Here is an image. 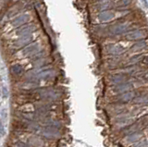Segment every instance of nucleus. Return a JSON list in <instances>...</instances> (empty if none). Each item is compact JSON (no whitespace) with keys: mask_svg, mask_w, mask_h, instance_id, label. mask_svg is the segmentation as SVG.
Segmentation results:
<instances>
[{"mask_svg":"<svg viewBox=\"0 0 148 147\" xmlns=\"http://www.w3.org/2000/svg\"><path fill=\"white\" fill-rule=\"evenodd\" d=\"M131 4V0H119L118 5L119 7H126Z\"/></svg>","mask_w":148,"mask_h":147,"instance_id":"nucleus-10","label":"nucleus"},{"mask_svg":"<svg viewBox=\"0 0 148 147\" xmlns=\"http://www.w3.org/2000/svg\"><path fill=\"white\" fill-rule=\"evenodd\" d=\"M11 70L13 71V73H15V74H20V73L22 71V68L20 65H15L11 68Z\"/></svg>","mask_w":148,"mask_h":147,"instance_id":"nucleus-9","label":"nucleus"},{"mask_svg":"<svg viewBox=\"0 0 148 147\" xmlns=\"http://www.w3.org/2000/svg\"><path fill=\"white\" fill-rule=\"evenodd\" d=\"M114 18V13L110 12V11H104L101 12L98 15V20L102 22L105 21H109Z\"/></svg>","mask_w":148,"mask_h":147,"instance_id":"nucleus-4","label":"nucleus"},{"mask_svg":"<svg viewBox=\"0 0 148 147\" xmlns=\"http://www.w3.org/2000/svg\"><path fill=\"white\" fill-rule=\"evenodd\" d=\"M123 46L120 44H110L108 46V51L113 55H119L123 52Z\"/></svg>","mask_w":148,"mask_h":147,"instance_id":"nucleus-3","label":"nucleus"},{"mask_svg":"<svg viewBox=\"0 0 148 147\" xmlns=\"http://www.w3.org/2000/svg\"><path fill=\"white\" fill-rule=\"evenodd\" d=\"M143 37V34L141 31H132L128 34H126V39L127 40H137Z\"/></svg>","mask_w":148,"mask_h":147,"instance_id":"nucleus-7","label":"nucleus"},{"mask_svg":"<svg viewBox=\"0 0 148 147\" xmlns=\"http://www.w3.org/2000/svg\"><path fill=\"white\" fill-rule=\"evenodd\" d=\"M127 30H128L127 25H118L111 30V33L113 34H121L124 33V31H126Z\"/></svg>","mask_w":148,"mask_h":147,"instance_id":"nucleus-8","label":"nucleus"},{"mask_svg":"<svg viewBox=\"0 0 148 147\" xmlns=\"http://www.w3.org/2000/svg\"><path fill=\"white\" fill-rule=\"evenodd\" d=\"M32 35L29 34V35H24V36H21L20 39H18V41L15 43V46L16 47H21V46H23V45H25L26 44H28L29 42H31L32 40Z\"/></svg>","mask_w":148,"mask_h":147,"instance_id":"nucleus-5","label":"nucleus"},{"mask_svg":"<svg viewBox=\"0 0 148 147\" xmlns=\"http://www.w3.org/2000/svg\"><path fill=\"white\" fill-rule=\"evenodd\" d=\"M39 47V44L37 43H32L29 45H27L24 48L22 49L21 54L23 56H29V55H32V53H34L37 49Z\"/></svg>","mask_w":148,"mask_h":147,"instance_id":"nucleus-1","label":"nucleus"},{"mask_svg":"<svg viewBox=\"0 0 148 147\" xmlns=\"http://www.w3.org/2000/svg\"><path fill=\"white\" fill-rule=\"evenodd\" d=\"M146 46V43L143 42V43H139V44H136L135 45H133V49H141L143 47Z\"/></svg>","mask_w":148,"mask_h":147,"instance_id":"nucleus-11","label":"nucleus"},{"mask_svg":"<svg viewBox=\"0 0 148 147\" xmlns=\"http://www.w3.org/2000/svg\"><path fill=\"white\" fill-rule=\"evenodd\" d=\"M34 30H35V27H34V25L27 26V27H24V28H21V30H18V31H17V34H18V35H21V36L29 35V34H31Z\"/></svg>","mask_w":148,"mask_h":147,"instance_id":"nucleus-6","label":"nucleus"},{"mask_svg":"<svg viewBox=\"0 0 148 147\" xmlns=\"http://www.w3.org/2000/svg\"><path fill=\"white\" fill-rule=\"evenodd\" d=\"M143 57H142V55H138V56H135V57H133L132 59H131V61L132 62H137L139 59H141Z\"/></svg>","mask_w":148,"mask_h":147,"instance_id":"nucleus-13","label":"nucleus"},{"mask_svg":"<svg viewBox=\"0 0 148 147\" xmlns=\"http://www.w3.org/2000/svg\"><path fill=\"white\" fill-rule=\"evenodd\" d=\"M123 80V78L121 77V76H119V75H117V76H115L113 79H112V81H114V82H119V81H121Z\"/></svg>","mask_w":148,"mask_h":147,"instance_id":"nucleus-12","label":"nucleus"},{"mask_svg":"<svg viewBox=\"0 0 148 147\" xmlns=\"http://www.w3.org/2000/svg\"><path fill=\"white\" fill-rule=\"evenodd\" d=\"M29 21V16L28 15H21L20 17H17L15 20L12 21V25L14 27H18L22 24H25Z\"/></svg>","mask_w":148,"mask_h":147,"instance_id":"nucleus-2","label":"nucleus"}]
</instances>
